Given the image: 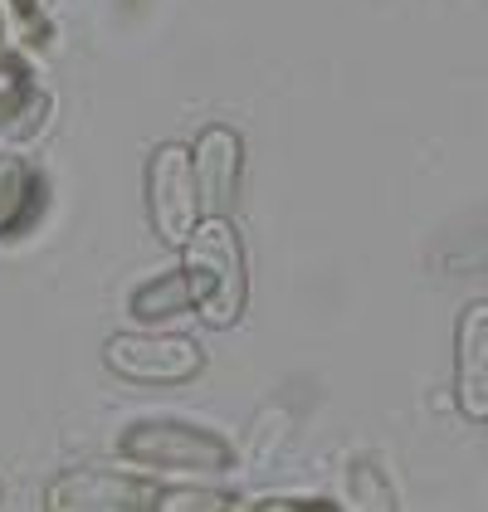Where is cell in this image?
I'll list each match as a JSON object with an SVG mask.
<instances>
[{"label": "cell", "mask_w": 488, "mask_h": 512, "mask_svg": "<svg viewBox=\"0 0 488 512\" xmlns=\"http://www.w3.org/2000/svg\"><path fill=\"white\" fill-rule=\"evenodd\" d=\"M181 278L191 293V308L210 327H235L249 298L244 278V249L230 215H201V225L181 244Z\"/></svg>", "instance_id": "1"}, {"label": "cell", "mask_w": 488, "mask_h": 512, "mask_svg": "<svg viewBox=\"0 0 488 512\" xmlns=\"http://www.w3.org/2000/svg\"><path fill=\"white\" fill-rule=\"evenodd\" d=\"M147 210H152V225L157 235L181 249L191 230L201 225V191H196V166L191 152L181 142H166L152 152L147 161Z\"/></svg>", "instance_id": "2"}, {"label": "cell", "mask_w": 488, "mask_h": 512, "mask_svg": "<svg viewBox=\"0 0 488 512\" xmlns=\"http://www.w3.org/2000/svg\"><path fill=\"white\" fill-rule=\"evenodd\" d=\"M108 366L127 381H147V386H176L191 381L201 371V347L191 337H171V332H118L108 347Z\"/></svg>", "instance_id": "3"}, {"label": "cell", "mask_w": 488, "mask_h": 512, "mask_svg": "<svg viewBox=\"0 0 488 512\" xmlns=\"http://www.w3.org/2000/svg\"><path fill=\"white\" fill-rule=\"evenodd\" d=\"M191 166H196V191H201V215H230L235 196H240V166H244V142L235 127H205L191 147Z\"/></svg>", "instance_id": "4"}, {"label": "cell", "mask_w": 488, "mask_h": 512, "mask_svg": "<svg viewBox=\"0 0 488 512\" xmlns=\"http://www.w3.org/2000/svg\"><path fill=\"white\" fill-rule=\"evenodd\" d=\"M454 400L469 420H488V303H469L454 327Z\"/></svg>", "instance_id": "5"}]
</instances>
